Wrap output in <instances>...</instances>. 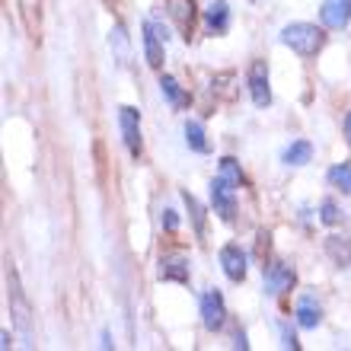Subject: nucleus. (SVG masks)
Wrapping results in <instances>:
<instances>
[{
  "label": "nucleus",
  "instance_id": "nucleus-1",
  "mask_svg": "<svg viewBox=\"0 0 351 351\" xmlns=\"http://www.w3.org/2000/svg\"><path fill=\"white\" fill-rule=\"evenodd\" d=\"M7 300H10V316H13L16 329L23 332L26 345H32L29 342L32 339V306H29L26 291L19 285V275H16V268H13V262H7Z\"/></svg>",
  "mask_w": 351,
  "mask_h": 351
},
{
  "label": "nucleus",
  "instance_id": "nucleus-2",
  "mask_svg": "<svg viewBox=\"0 0 351 351\" xmlns=\"http://www.w3.org/2000/svg\"><path fill=\"white\" fill-rule=\"evenodd\" d=\"M281 42L300 58H313L326 45V32L313 23H291V26L281 29Z\"/></svg>",
  "mask_w": 351,
  "mask_h": 351
},
{
  "label": "nucleus",
  "instance_id": "nucleus-3",
  "mask_svg": "<svg viewBox=\"0 0 351 351\" xmlns=\"http://www.w3.org/2000/svg\"><path fill=\"white\" fill-rule=\"evenodd\" d=\"M119 125H121V138H125V147H128L131 157H141V112L134 106H121L119 109Z\"/></svg>",
  "mask_w": 351,
  "mask_h": 351
},
{
  "label": "nucleus",
  "instance_id": "nucleus-4",
  "mask_svg": "<svg viewBox=\"0 0 351 351\" xmlns=\"http://www.w3.org/2000/svg\"><path fill=\"white\" fill-rule=\"evenodd\" d=\"M237 185L227 182L223 176H217L211 182V204H214V214H221L223 221H233V214H237V195H233Z\"/></svg>",
  "mask_w": 351,
  "mask_h": 351
},
{
  "label": "nucleus",
  "instance_id": "nucleus-5",
  "mask_svg": "<svg viewBox=\"0 0 351 351\" xmlns=\"http://www.w3.org/2000/svg\"><path fill=\"white\" fill-rule=\"evenodd\" d=\"M223 319H227V306H223V294L217 291V287H211V291H204L202 294V323L204 329H211V332H217L223 326Z\"/></svg>",
  "mask_w": 351,
  "mask_h": 351
},
{
  "label": "nucleus",
  "instance_id": "nucleus-6",
  "mask_svg": "<svg viewBox=\"0 0 351 351\" xmlns=\"http://www.w3.org/2000/svg\"><path fill=\"white\" fill-rule=\"evenodd\" d=\"M294 265H287V262H271V265L265 268V294L278 297L285 294V291H291V285H294Z\"/></svg>",
  "mask_w": 351,
  "mask_h": 351
},
{
  "label": "nucleus",
  "instance_id": "nucleus-7",
  "mask_svg": "<svg viewBox=\"0 0 351 351\" xmlns=\"http://www.w3.org/2000/svg\"><path fill=\"white\" fill-rule=\"evenodd\" d=\"M160 281H179V285H189V259L182 252H167L160 256V268H157Z\"/></svg>",
  "mask_w": 351,
  "mask_h": 351
},
{
  "label": "nucleus",
  "instance_id": "nucleus-8",
  "mask_svg": "<svg viewBox=\"0 0 351 351\" xmlns=\"http://www.w3.org/2000/svg\"><path fill=\"white\" fill-rule=\"evenodd\" d=\"M319 19L326 29H345L351 23V0H323Z\"/></svg>",
  "mask_w": 351,
  "mask_h": 351
},
{
  "label": "nucleus",
  "instance_id": "nucleus-9",
  "mask_svg": "<svg viewBox=\"0 0 351 351\" xmlns=\"http://www.w3.org/2000/svg\"><path fill=\"white\" fill-rule=\"evenodd\" d=\"M221 265H223V275L240 285L243 278H246V252H243L237 243H227L221 250Z\"/></svg>",
  "mask_w": 351,
  "mask_h": 351
},
{
  "label": "nucleus",
  "instance_id": "nucleus-10",
  "mask_svg": "<svg viewBox=\"0 0 351 351\" xmlns=\"http://www.w3.org/2000/svg\"><path fill=\"white\" fill-rule=\"evenodd\" d=\"M250 93H252V102L259 106V109H265V106H271V90H268V67L265 61H256L250 71Z\"/></svg>",
  "mask_w": 351,
  "mask_h": 351
},
{
  "label": "nucleus",
  "instance_id": "nucleus-11",
  "mask_svg": "<svg viewBox=\"0 0 351 351\" xmlns=\"http://www.w3.org/2000/svg\"><path fill=\"white\" fill-rule=\"evenodd\" d=\"M167 10L173 16L176 29L182 32L185 38L192 36V23H195V0H167Z\"/></svg>",
  "mask_w": 351,
  "mask_h": 351
},
{
  "label": "nucleus",
  "instance_id": "nucleus-12",
  "mask_svg": "<svg viewBox=\"0 0 351 351\" xmlns=\"http://www.w3.org/2000/svg\"><path fill=\"white\" fill-rule=\"evenodd\" d=\"M144 55L154 71L163 67V36H160L157 23H144Z\"/></svg>",
  "mask_w": 351,
  "mask_h": 351
},
{
  "label": "nucleus",
  "instance_id": "nucleus-13",
  "mask_svg": "<svg viewBox=\"0 0 351 351\" xmlns=\"http://www.w3.org/2000/svg\"><path fill=\"white\" fill-rule=\"evenodd\" d=\"M297 323L304 326V329H316V326L323 323V306L316 304L313 294H304L300 300H297Z\"/></svg>",
  "mask_w": 351,
  "mask_h": 351
},
{
  "label": "nucleus",
  "instance_id": "nucleus-14",
  "mask_svg": "<svg viewBox=\"0 0 351 351\" xmlns=\"http://www.w3.org/2000/svg\"><path fill=\"white\" fill-rule=\"evenodd\" d=\"M109 48H112V55H115V61H119V67H128L131 61V38L128 32H125V26H112L109 32Z\"/></svg>",
  "mask_w": 351,
  "mask_h": 351
},
{
  "label": "nucleus",
  "instance_id": "nucleus-15",
  "mask_svg": "<svg viewBox=\"0 0 351 351\" xmlns=\"http://www.w3.org/2000/svg\"><path fill=\"white\" fill-rule=\"evenodd\" d=\"M326 256L339 268L351 265V237H326Z\"/></svg>",
  "mask_w": 351,
  "mask_h": 351
},
{
  "label": "nucleus",
  "instance_id": "nucleus-16",
  "mask_svg": "<svg viewBox=\"0 0 351 351\" xmlns=\"http://www.w3.org/2000/svg\"><path fill=\"white\" fill-rule=\"evenodd\" d=\"M204 23H208V29H211V32H223V29H227V23H230V7H227L223 0H214L211 7L204 10Z\"/></svg>",
  "mask_w": 351,
  "mask_h": 351
},
{
  "label": "nucleus",
  "instance_id": "nucleus-17",
  "mask_svg": "<svg viewBox=\"0 0 351 351\" xmlns=\"http://www.w3.org/2000/svg\"><path fill=\"white\" fill-rule=\"evenodd\" d=\"M310 157H313V144H310V141H294V144L285 150L287 167H304V163H310Z\"/></svg>",
  "mask_w": 351,
  "mask_h": 351
},
{
  "label": "nucleus",
  "instance_id": "nucleus-18",
  "mask_svg": "<svg viewBox=\"0 0 351 351\" xmlns=\"http://www.w3.org/2000/svg\"><path fill=\"white\" fill-rule=\"evenodd\" d=\"M160 90H163V96H167L169 102H173L176 109H182L185 102H189V96L182 93V86L176 84V77H169V74H163L160 77Z\"/></svg>",
  "mask_w": 351,
  "mask_h": 351
},
{
  "label": "nucleus",
  "instance_id": "nucleus-19",
  "mask_svg": "<svg viewBox=\"0 0 351 351\" xmlns=\"http://www.w3.org/2000/svg\"><path fill=\"white\" fill-rule=\"evenodd\" d=\"M185 144L198 154H208V141H204V128L202 121H185Z\"/></svg>",
  "mask_w": 351,
  "mask_h": 351
},
{
  "label": "nucleus",
  "instance_id": "nucleus-20",
  "mask_svg": "<svg viewBox=\"0 0 351 351\" xmlns=\"http://www.w3.org/2000/svg\"><path fill=\"white\" fill-rule=\"evenodd\" d=\"M329 182H332L339 192L351 195V163H335V167L329 169Z\"/></svg>",
  "mask_w": 351,
  "mask_h": 351
},
{
  "label": "nucleus",
  "instance_id": "nucleus-21",
  "mask_svg": "<svg viewBox=\"0 0 351 351\" xmlns=\"http://www.w3.org/2000/svg\"><path fill=\"white\" fill-rule=\"evenodd\" d=\"M182 198H185V204H189V214H192V221H195V233L204 237V208L198 204V198L189 192H182Z\"/></svg>",
  "mask_w": 351,
  "mask_h": 351
},
{
  "label": "nucleus",
  "instance_id": "nucleus-22",
  "mask_svg": "<svg viewBox=\"0 0 351 351\" xmlns=\"http://www.w3.org/2000/svg\"><path fill=\"white\" fill-rule=\"evenodd\" d=\"M319 221H323L326 227H335V223H342V211H339V204H335L332 198H326V202L319 204Z\"/></svg>",
  "mask_w": 351,
  "mask_h": 351
},
{
  "label": "nucleus",
  "instance_id": "nucleus-23",
  "mask_svg": "<svg viewBox=\"0 0 351 351\" xmlns=\"http://www.w3.org/2000/svg\"><path fill=\"white\" fill-rule=\"evenodd\" d=\"M221 176L227 179V182H233V185L243 182V169H240V163H237L233 157H223L221 160Z\"/></svg>",
  "mask_w": 351,
  "mask_h": 351
},
{
  "label": "nucleus",
  "instance_id": "nucleus-24",
  "mask_svg": "<svg viewBox=\"0 0 351 351\" xmlns=\"http://www.w3.org/2000/svg\"><path fill=\"white\" fill-rule=\"evenodd\" d=\"M19 10H23V16H26L29 26H36V19H38V10H42V0H16Z\"/></svg>",
  "mask_w": 351,
  "mask_h": 351
},
{
  "label": "nucleus",
  "instance_id": "nucleus-25",
  "mask_svg": "<svg viewBox=\"0 0 351 351\" xmlns=\"http://www.w3.org/2000/svg\"><path fill=\"white\" fill-rule=\"evenodd\" d=\"M281 345H285V348H291V351L300 348V342H297L294 329H287V326H281Z\"/></svg>",
  "mask_w": 351,
  "mask_h": 351
},
{
  "label": "nucleus",
  "instance_id": "nucleus-26",
  "mask_svg": "<svg viewBox=\"0 0 351 351\" xmlns=\"http://www.w3.org/2000/svg\"><path fill=\"white\" fill-rule=\"evenodd\" d=\"M160 221H163V227H167V230H176V227H179V217H176V211H163V217H160Z\"/></svg>",
  "mask_w": 351,
  "mask_h": 351
},
{
  "label": "nucleus",
  "instance_id": "nucleus-27",
  "mask_svg": "<svg viewBox=\"0 0 351 351\" xmlns=\"http://www.w3.org/2000/svg\"><path fill=\"white\" fill-rule=\"evenodd\" d=\"M233 345H237V348H243V351L250 348V342H246V335H243V332H237V342H233Z\"/></svg>",
  "mask_w": 351,
  "mask_h": 351
},
{
  "label": "nucleus",
  "instance_id": "nucleus-28",
  "mask_svg": "<svg viewBox=\"0 0 351 351\" xmlns=\"http://www.w3.org/2000/svg\"><path fill=\"white\" fill-rule=\"evenodd\" d=\"M10 345H13V339H10V332H3V335H0V348L7 351V348H10Z\"/></svg>",
  "mask_w": 351,
  "mask_h": 351
},
{
  "label": "nucleus",
  "instance_id": "nucleus-29",
  "mask_svg": "<svg viewBox=\"0 0 351 351\" xmlns=\"http://www.w3.org/2000/svg\"><path fill=\"white\" fill-rule=\"evenodd\" d=\"M345 138H348V144H351V112L345 115Z\"/></svg>",
  "mask_w": 351,
  "mask_h": 351
}]
</instances>
